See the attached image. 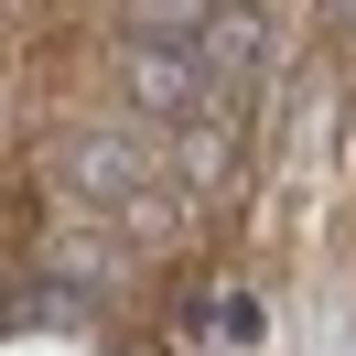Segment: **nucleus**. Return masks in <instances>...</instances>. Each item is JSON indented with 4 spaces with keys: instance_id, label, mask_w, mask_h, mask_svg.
<instances>
[{
    "instance_id": "nucleus-1",
    "label": "nucleus",
    "mask_w": 356,
    "mask_h": 356,
    "mask_svg": "<svg viewBox=\"0 0 356 356\" xmlns=\"http://www.w3.org/2000/svg\"><path fill=\"white\" fill-rule=\"evenodd\" d=\"M54 162H65V173H87V205H119V195L140 184V152H130V140H97V130H76Z\"/></svg>"
}]
</instances>
